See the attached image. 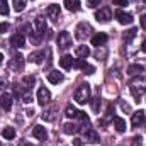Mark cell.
<instances>
[{"label": "cell", "mask_w": 146, "mask_h": 146, "mask_svg": "<svg viewBox=\"0 0 146 146\" xmlns=\"http://www.w3.org/2000/svg\"><path fill=\"white\" fill-rule=\"evenodd\" d=\"M131 94H133V97L136 99V102H139L141 95L146 94V78L145 76H136V78L131 82Z\"/></svg>", "instance_id": "obj_1"}, {"label": "cell", "mask_w": 146, "mask_h": 146, "mask_svg": "<svg viewBox=\"0 0 146 146\" xmlns=\"http://www.w3.org/2000/svg\"><path fill=\"white\" fill-rule=\"evenodd\" d=\"M90 99V85H80L76 90H75V100L78 104H87Z\"/></svg>", "instance_id": "obj_2"}, {"label": "cell", "mask_w": 146, "mask_h": 146, "mask_svg": "<svg viewBox=\"0 0 146 146\" xmlns=\"http://www.w3.org/2000/svg\"><path fill=\"white\" fill-rule=\"evenodd\" d=\"M145 122H146V114L143 110L133 112V115H131V126H133V127H139V126L145 124Z\"/></svg>", "instance_id": "obj_3"}, {"label": "cell", "mask_w": 146, "mask_h": 146, "mask_svg": "<svg viewBox=\"0 0 146 146\" xmlns=\"http://www.w3.org/2000/svg\"><path fill=\"white\" fill-rule=\"evenodd\" d=\"M95 19L99 22H109L110 19H112V10H110L109 7H102L100 10L95 12Z\"/></svg>", "instance_id": "obj_4"}, {"label": "cell", "mask_w": 146, "mask_h": 146, "mask_svg": "<svg viewBox=\"0 0 146 146\" xmlns=\"http://www.w3.org/2000/svg\"><path fill=\"white\" fill-rule=\"evenodd\" d=\"M90 33H92L90 24L82 22V24H78V26H76V34H75V37H76V39H85V37L88 36Z\"/></svg>", "instance_id": "obj_5"}, {"label": "cell", "mask_w": 146, "mask_h": 146, "mask_svg": "<svg viewBox=\"0 0 146 146\" xmlns=\"http://www.w3.org/2000/svg\"><path fill=\"white\" fill-rule=\"evenodd\" d=\"M37 104L39 106H46L49 100H51V94H49V90L48 88H44V87H41L39 90H37Z\"/></svg>", "instance_id": "obj_6"}, {"label": "cell", "mask_w": 146, "mask_h": 146, "mask_svg": "<svg viewBox=\"0 0 146 146\" xmlns=\"http://www.w3.org/2000/svg\"><path fill=\"white\" fill-rule=\"evenodd\" d=\"M72 34L68 31H61L60 36H58V46L60 48H70L72 46Z\"/></svg>", "instance_id": "obj_7"}, {"label": "cell", "mask_w": 146, "mask_h": 146, "mask_svg": "<svg viewBox=\"0 0 146 146\" xmlns=\"http://www.w3.org/2000/svg\"><path fill=\"white\" fill-rule=\"evenodd\" d=\"M115 19H117L119 24H122V26H127V24L133 22V15L127 14V12H124V10H115Z\"/></svg>", "instance_id": "obj_8"}, {"label": "cell", "mask_w": 146, "mask_h": 146, "mask_svg": "<svg viewBox=\"0 0 146 146\" xmlns=\"http://www.w3.org/2000/svg\"><path fill=\"white\" fill-rule=\"evenodd\" d=\"M9 66H10V70H14V72H21V70H24V58L19 54V56H14L10 61H9Z\"/></svg>", "instance_id": "obj_9"}, {"label": "cell", "mask_w": 146, "mask_h": 146, "mask_svg": "<svg viewBox=\"0 0 146 146\" xmlns=\"http://www.w3.org/2000/svg\"><path fill=\"white\" fill-rule=\"evenodd\" d=\"M46 14H48V17H49L53 22H56V21L60 19V5H58V3H51V5L46 9Z\"/></svg>", "instance_id": "obj_10"}, {"label": "cell", "mask_w": 146, "mask_h": 146, "mask_svg": "<svg viewBox=\"0 0 146 146\" xmlns=\"http://www.w3.org/2000/svg\"><path fill=\"white\" fill-rule=\"evenodd\" d=\"M85 138H87L88 143H100V136H99V133H97L95 129H92V127H87V131H85Z\"/></svg>", "instance_id": "obj_11"}, {"label": "cell", "mask_w": 146, "mask_h": 146, "mask_svg": "<svg viewBox=\"0 0 146 146\" xmlns=\"http://www.w3.org/2000/svg\"><path fill=\"white\" fill-rule=\"evenodd\" d=\"M106 42H107V34H106V33H97L95 36L92 37V44H94V46H97V48L104 46Z\"/></svg>", "instance_id": "obj_12"}, {"label": "cell", "mask_w": 146, "mask_h": 146, "mask_svg": "<svg viewBox=\"0 0 146 146\" xmlns=\"http://www.w3.org/2000/svg\"><path fill=\"white\" fill-rule=\"evenodd\" d=\"M10 44H12L14 48H24V44H26V37L22 36L21 33H19V34H14V36L10 37Z\"/></svg>", "instance_id": "obj_13"}, {"label": "cell", "mask_w": 146, "mask_h": 146, "mask_svg": "<svg viewBox=\"0 0 146 146\" xmlns=\"http://www.w3.org/2000/svg\"><path fill=\"white\" fill-rule=\"evenodd\" d=\"M33 136L36 138V139H39V141H44L46 139V127H42V126H34L33 127Z\"/></svg>", "instance_id": "obj_14"}, {"label": "cell", "mask_w": 146, "mask_h": 146, "mask_svg": "<svg viewBox=\"0 0 146 146\" xmlns=\"http://www.w3.org/2000/svg\"><path fill=\"white\" fill-rule=\"evenodd\" d=\"M0 107H2L3 110H10L12 109V95L3 94V95L0 97Z\"/></svg>", "instance_id": "obj_15"}, {"label": "cell", "mask_w": 146, "mask_h": 146, "mask_svg": "<svg viewBox=\"0 0 146 146\" xmlns=\"http://www.w3.org/2000/svg\"><path fill=\"white\" fill-rule=\"evenodd\" d=\"M48 82L49 83H60V82H63V73H60V72H56V70H53V72H49L48 73Z\"/></svg>", "instance_id": "obj_16"}, {"label": "cell", "mask_w": 146, "mask_h": 146, "mask_svg": "<svg viewBox=\"0 0 146 146\" xmlns=\"http://www.w3.org/2000/svg\"><path fill=\"white\" fill-rule=\"evenodd\" d=\"M112 121H114V127H115L117 133H124L126 131V121L122 117H114Z\"/></svg>", "instance_id": "obj_17"}, {"label": "cell", "mask_w": 146, "mask_h": 146, "mask_svg": "<svg viewBox=\"0 0 146 146\" xmlns=\"http://www.w3.org/2000/svg\"><path fill=\"white\" fill-rule=\"evenodd\" d=\"M60 66L65 68V70H70V68L73 66V58L70 56V54H65V56L60 60Z\"/></svg>", "instance_id": "obj_18"}, {"label": "cell", "mask_w": 146, "mask_h": 146, "mask_svg": "<svg viewBox=\"0 0 146 146\" xmlns=\"http://www.w3.org/2000/svg\"><path fill=\"white\" fill-rule=\"evenodd\" d=\"M75 54H76L78 58H87V56L90 54V49H88V46H83V44H80V46H76V49H75Z\"/></svg>", "instance_id": "obj_19"}, {"label": "cell", "mask_w": 146, "mask_h": 146, "mask_svg": "<svg viewBox=\"0 0 146 146\" xmlns=\"http://www.w3.org/2000/svg\"><path fill=\"white\" fill-rule=\"evenodd\" d=\"M65 7L70 12H76L80 10V0H65Z\"/></svg>", "instance_id": "obj_20"}, {"label": "cell", "mask_w": 146, "mask_h": 146, "mask_svg": "<svg viewBox=\"0 0 146 146\" xmlns=\"http://www.w3.org/2000/svg\"><path fill=\"white\" fill-rule=\"evenodd\" d=\"M42 60H44V53H42V51L31 53V56H29V61H33V63H36V65H41Z\"/></svg>", "instance_id": "obj_21"}, {"label": "cell", "mask_w": 146, "mask_h": 146, "mask_svg": "<svg viewBox=\"0 0 146 146\" xmlns=\"http://www.w3.org/2000/svg\"><path fill=\"white\" fill-rule=\"evenodd\" d=\"M145 72V66L143 65H131V66H127V73L129 75H139V73Z\"/></svg>", "instance_id": "obj_22"}, {"label": "cell", "mask_w": 146, "mask_h": 146, "mask_svg": "<svg viewBox=\"0 0 146 146\" xmlns=\"http://www.w3.org/2000/svg\"><path fill=\"white\" fill-rule=\"evenodd\" d=\"M63 131H65V134H75V133H78V126H75L72 122H66L63 126Z\"/></svg>", "instance_id": "obj_23"}, {"label": "cell", "mask_w": 146, "mask_h": 146, "mask_svg": "<svg viewBox=\"0 0 146 146\" xmlns=\"http://www.w3.org/2000/svg\"><path fill=\"white\" fill-rule=\"evenodd\" d=\"M26 3H27V0H14V2H12L15 12H22V10L26 9Z\"/></svg>", "instance_id": "obj_24"}, {"label": "cell", "mask_w": 146, "mask_h": 146, "mask_svg": "<svg viewBox=\"0 0 146 146\" xmlns=\"http://www.w3.org/2000/svg\"><path fill=\"white\" fill-rule=\"evenodd\" d=\"M2 136H3L5 139H14V138H15V129H14V127H5V129L2 131Z\"/></svg>", "instance_id": "obj_25"}, {"label": "cell", "mask_w": 146, "mask_h": 146, "mask_svg": "<svg viewBox=\"0 0 146 146\" xmlns=\"http://www.w3.org/2000/svg\"><path fill=\"white\" fill-rule=\"evenodd\" d=\"M65 115H66V117H70V119H75V117L78 115V110L70 104V106H66V109H65Z\"/></svg>", "instance_id": "obj_26"}, {"label": "cell", "mask_w": 146, "mask_h": 146, "mask_svg": "<svg viewBox=\"0 0 146 146\" xmlns=\"http://www.w3.org/2000/svg\"><path fill=\"white\" fill-rule=\"evenodd\" d=\"M112 109H114L112 106H109V107H107V112H106V117H104V119L100 121V124H102V126H106V124L109 122L110 119H114V117H112Z\"/></svg>", "instance_id": "obj_27"}, {"label": "cell", "mask_w": 146, "mask_h": 146, "mask_svg": "<svg viewBox=\"0 0 146 146\" xmlns=\"http://www.w3.org/2000/svg\"><path fill=\"white\" fill-rule=\"evenodd\" d=\"M54 112H56L54 107H53L51 110H46V112L42 114V119H44V121H54V117H56V115H54Z\"/></svg>", "instance_id": "obj_28"}, {"label": "cell", "mask_w": 146, "mask_h": 146, "mask_svg": "<svg viewBox=\"0 0 146 146\" xmlns=\"http://www.w3.org/2000/svg\"><path fill=\"white\" fill-rule=\"evenodd\" d=\"M22 82H24V87H27V88H29V87H33V85L36 83V78H34L33 75H27V76H24V80H22Z\"/></svg>", "instance_id": "obj_29"}, {"label": "cell", "mask_w": 146, "mask_h": 146, "mask_svg": "<svg viewBox=\"0 0 146 146\" xmlns=\"http://www.w3.org/2000/svg\"><path fill=\"white\" fill-rule=\"evenodd\" d=\"M0 15H9V3H7V0H0Z\"/></svg>", "instance_id": "obj_30"}, {"label": "cell", "mask_w": 146, "mask_h": 146, "mask_svg": "<svg viewBox=\"0 0 146 146\" xmlns=\"http://www.w3.org/2000/svg\"><path fill=\"white\" fill-rule=\"evenodd\" d=\"M85 66H87V61H85V60H76V61H73V68L83 70Z\"/></svg>", "instance_id": "obj_31"}, {"label": "cell", "mask_w": 146, "mask_h": 146, "mask_svg": "<svg viewBox=\"0 0 146 146\" xmlns=\"http://www.w3.org/2000/svg\"><path fill=\"white\" fill-rule=\"evenodd\" d=\"M136 33H138L136 29H129V31H127V33H126V34L122 36V39H124V41H131L133 37L136 36Z\"/></svg>", "instance_id": "obj_32"}, {"label": "cell", "mask_w": 146, "mask_h": 146, "mask_svg": "<svg viewBox=\"0 0 146 146\" xmlns=\"http://www.w3.org/2000/svg\"><path fill=\"white\" fill-rule=\"evenodd\" d=\"M141 143H143V138L141 136H134L133 141H131V146H141Z\"/></svg>", "instance_id": "obj_33"}, {"label": "cell", "mask_w": 146, "mask_h": 146, "mask_svg": "<svg viewBox=\"0 0 146 146\" xmlns=\"http://www.w3.org/2000/svg\"><path fill=\"white\" fill-rule=\"evenodd\" d=\"M76 117H78L83 124H88V117H87V114H85V112H78V115H76Z\"/></svg>", "instance_id": "obj_34"}, {"label": "cell", "mask_w": 146, "mask_h": 146, "mask_svg": "<svg viewBox=\"0 0 146 146\" xmlns=\"http://www.w3.org/2000/svg\"><path fill=\"white\" fill-rule=\"evenodd\" d=\"M99 106H100V97L94 99V102H92V109L95 110V112H99Z\"/></svg>", "instance_id": "obj_35"}, {"label": "cell", "mask_w": 146, "mask_h": 146, "mask_svg": "<svg viewBox=\"0 0 146 146\" xmlns=\"http://www.w3.org/2000/svg\"><path fill=\"white\" fill-rule=\"evenodd\" d=\"M9 29H10L9 22H0V33H7Z\"/></svg>", "instance_id": "obj_36"}, {"label": "cell", "mask_w": 146, "mask_h": 146, "mask_svg": "<svg viewBox=\"0 0 146 146\" xmlns=\"http://www.w3.org/2000/svg\"><path fill=\"white\" fill-rule=\"evenodd\" d=\"M99 3H100V0H87V7H90V9L97 7Z\"/></svg>", "instance_id": "obj_37"}, {"label": "cell", "mask_w": 146, "mask_h": 146, "mask_svg": "<svg viewBox=\"0 0 146 146\" xmlns=\"http://www.w3.org/2000/svg\"><path fill=\"white\" fill-rule=\"evenodd\" d=\"M83 72H85V73H88V75H92V73L95 72V68H94V66H90V65H87V66L83 68Z\"/></svg>", "instance_id": "obj_38"}, {"label": "cell", "mask_w": 146, "mask_h": 146, "mask_svg": "<svg viewBox=\"0 0 146 146\" xmlns=\"http://www.w3.org/2000/svg\"><path fill=\"white\" fill-rule=\"evenodd\" d=\"M114 5H119V7H124V5H127V0H114Z\"/></svg>", "instance_id": "obj_39"}, {"label": "cell", "mask_w": 146, "mask_h": 146, "mask_svg": "<svg viewBox=\"0 0 146 146\" xmlns=\"http://www.w3.org/2000/svg\"><path fill=\"white\" fill-rule=\"evenodd\" d=\"M95 56H97V58H104V56H106V51H104V49L100 51V48H99V49L95 51Z\"/></svg>", "instance_id": "obj_40"}, {"label": "cell", "mask_w": 146, "mask_h": 146, "mask_svg": "<svg viewBox=\"0 0 146 146\" xmlns=\"http://www.w3.org/2000/svg\"><path fill=\"white\" fill-rule=\"evenodd\" d=\"M31 100H33V97H31V94H24V102H26V104H29Z\"/></svg>", "instance_id": "obj_41"}, {"label": "cell", "mask_w": 146, "mask_h": 146, "mask_svg": "<svg viewBox=\"0 0 146 146\" xmlns=\"http://www.w3.org/2000/svg\"><path fill=\"white\" fill-rule=\"evenodd\" d=\"M139 22H141V27H143V29H146V15H141Z\"/></svg>", "instance_id": "obj_42"}, {"label": "cell", "mask_w": 146, "mask_h": 146, "mask_svg": "<svg viewBox=\"0 0 146 146\" xmlns=\"http://www.w3.org/2000/svg\"><path fill=\"white\" fill-rule=\"evenodd\" d=\"M141 49H143V51H145V53H146V39H145V41H143V44H141Z\"/></svg>", "instance_id": "obj_43"}, {"label": "cell", "mask_w": 146, "mask_h": 146, "mask_svg": "<svg viewBox=\"0 0 146 146\" xmlns=\"http://www.w3.org/2000/svg\"><path fill=\"white\" fill-rule=\"evenodd\" d=\"M82 145V139H75V146H80Z\"/></svg>", "instance_id": "obj_44"}, {"label": "cell", "mask_w": 146, "mask_h": 146, "mask_svg": "<svg viewBox=\"0 0 146 146\" xmlns=\"http://www.w3.org/2000/svg\"><path fill=\"white\" fill-rule=\"evenodd\" d=\"M3 85H5V80H2V78H0V88H2Z\"/></svg>", "instance_id": "obj_45"}, {"label": "cell", "mask_w": 146, "mask_h": 146, "mask_svg": "<svg viewBox=\"0 0 146 146\" xmlns=\"http://www.w3.org/2000/svg\"><path fill=\"white\" fill-rule=\"evenodd\" d=\"M2 61H3V54L0 53V65H2Z\"/></svg>", "instance_id": "obj_46"}, {"label": "cell", "mask_w": 146, "mask_h": 146, "mask_svg": "<svg viewBox=\"0 0 146 146\" xmlns=\"http://www.w3.org/2000/svg\"><path fill=\"white\" fill-rule=\"evenodd\" d=\"M0 146H2V143H0Z\"/></svg>", "instance_id": "obj_47"}]
</instances>
